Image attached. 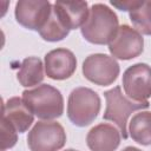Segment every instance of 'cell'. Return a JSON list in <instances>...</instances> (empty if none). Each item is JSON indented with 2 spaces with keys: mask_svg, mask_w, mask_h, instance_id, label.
Masks as SVG:
<instances>
[{
  "mask_svg": "<svg viewBox=\"0 0 151 151\" xmlns=\"http://www.w3.org/2000/svg\"><path fill=\"white\" fill-rule=\"evenodd\" d=\"M22 100L39 119L52 120L64 113V98L60 91L48 84H41L22 92Z\"/></svg>",
  "mask_w": 151,
  "mask_h": 151,
  "instance_id": "cell-2",
  "label": "cell"
},
{
  "mask_svg": "<svg viewBox=\"0 0 151 151\" xmlns=\"http://www.w3.org/2000/svg\"><path fill=\"white\" fill-rule=\"evenodd\" d=\"M113 7H116V8H118V9H120V11H124V12H126V11H132L133 8H136L139 4H140V1H111L110 2Z\"/></svg>",
  "mask_w": 151,
  "mask_h": 151,
  "instance_id": "cell-19",
  "label": "cell"
},
{
  "mask_svg": "<svg viewBox=\"0 0 151 151\" xmlns=\"http://www.w3.org/2000/svg\"><path fill=\"white\" fill-rule=\"evenodd\" d=\"M44 64L37 57H28L22 60L20 70L17 74L19 84L24 87L39 85L44 80Z\"/></svg>",
  "mask_w": 151,
  "mask_h": 151,
  "instance_id": "cell-14",
  "label": "cell"
},
{
  "mask_svg": "<svg viewBox=\"0 0 151 151\" xmlns=\"http://www.w3.org/2000/svg\"><path fill=\"white\" fill-rule=\"evenodd\" d=\"M100 111V97L88 87H76L68 96L67 117L76 126L84 127L94 122Z\"/></svg>",
  "mask_w": 151,
  "mask_h": 151,
  "instance_id": "cell-4",
  "label": "cell"
},
{
  "mask_svg": "<svg viewBox=\"0 0 151 151\" xmlns=\"http://www.w3.org/2000/svg\"><path fill=\"white\" fill-rule=\"evenodd\" d=\"M77 68V59L67 48H55L45 55V73L53 80L70 78Z\"/></svg>",
  "mask_w": 151,
  "mask_h": 151,
  "instance_id": "cell-10",
  "label": "cell"
},
{
  "mask_svg": "<svg viewBox=\"0 0 151 151\" xmlns=\"http://www.w3.org/2000/svg\"><path fill=\"white\" fill-rule=\"evenodd\" d=\"M52 8L61 24L70 31L81 27L90 11L86 1H55Z\"/></svg>",
  "mask_w": 151,
  "mask_h": 151,
  "instance_id": "cell-12",
  "label": "cell"
},
{
  "mask_svg": "<svg viewBox=\"0 0 151 151\" xmlns=\"http://www.w3.org/2000/svg\"><path fill=\"white\" fill-rule=\"evenodd\" d=\"M130 137L140 145H151V112L140 111L129 123Z\"/></svg>",
  "mask_w": 151,
  "mask_h": 151,
  "instance_id": "cell-15",
  "label": "cell"
},
{
  "mask_svg": "<svg viewBox=\"0 0 151 151\" xmlns=\"http://www.w3.org/2000/svg\"><path fill=\"white\" fill-rule=\"evenodd\" d=\"M1 118L7 120L19 133H24L31 127L34 120V114L26 106L22 98L12 97L2 105Z\"/></svg>",
  "mask_w": 151,
  "mask_h": 151,
  "instance_id": "cell-13",
  "label": "cell"
},
{
  "mask_svg": "<svg viewBox=\"0 0 151 151\" xmlns=\"http://www.w3.org/2000/svg\"><path fill=\"white\" fill-rule=\"evenodd\" d=\"M122 151H142V150H139L138 147H134V146H126Z\"/></svg>",
  "mask_w": 151,
  "mask_h": 151,
  "instance_id": "cell-20",
  "label": "cell"
},
{
  "mask_svg": "<svg viewBox=\"0 0 151 151\" xmlns=\"http://www.w3.org/2000/svg\"><path fill=\"white\" fill-rule=\"evenodd\" d=\"M68 33H70V29H67L61 24V21L58 19V17L55 15V13L53 12V8H52L50 19L44 25V27L39 31L40 37L46 41L54 42V41H60V40L65 39L68 35Z\"/></svg>",
  "mask_w": 151,
  "mask_h": 151,
  "instance_id": "cell-17",
  "label": "cell"
},
{
  "mask_svg": "<svg viewBox=\"0 0 151 151\" xmlns=\"http://www.w3.org/2000/svg\"><path fill=\"white\" fill-rule=\"evenodd\" d=\"M104 97L106 100V109L103 118L105 120L113 122L119 129L122 137L127 138V120L129 117L139 110H145L150 106L149 101H134L129 97L124 96L120 86H114L113 88L105 91Z\"/></svg>",
  "mask_w": 151,
  "mask_h": 151,
  "instance_id": "cell-3",
  "label": "cell"
},
{
  "mask_svg": "<svg viewBox=\"0 0 151 151\" xmlns=\"http://www.w3.org/2000/svg\"><path fill=\"white\" fill-rule=\"evenodd\" d=\"M130 20L140 34L151 35V1H140V4L130 11Z\"/></svg>",
  "mask_w": 151,
  "mask_h": 151,
  "instance_id": "cell-16",
  "label": "cell"
},
{
  "mask_svg": "<svg viewBox=\"0 0 151 151\" xmlns=\"http://www.w3.org/2000/svg\"><path fill=\"white\" fill-rule=\"evenodd\" d=\"M65 151H78V150H74V149H66Z\"/></svg>",
  "mask_w": 151,
  "mask_h": 151,
  "instance_id": "cell-21",
  "label": "cell"
},
{
  "mask_svg": "<svg viewBox=\"0 0 151 151\" xmlns=\"http://www.w3.org/2000/svg\"><path fill=\"white\" fill-rule=\"evenodd\" d=\"M119 28L117 14L104 4H94L88 11L84 25L80 27L81 35L86 41L96 45H109Z\"/></svg>",
  "mask_w": 151,
  "mask_h": 151,
  "instance_id": "cell-1",
  "label": "cell"
},
{
  "mask_svg": "<svg viewBox=\"0 0 151 151\" xmlns=\"http://www.w3.org/2000/svg\"><path fill=\"white\" fill-rule=\"evenodd\" d=\"M18 140V131L4 118H1V150L13 147Z\"/></svg>",
  "mask_w": 151,
  "mask_h": 151,
  "instance_id": "cell-18",
  "label": "cell"
},
{
  "mask_svg": "<svg viewBox=\"0 0 151 151\" xmlns=\"http://www.w3.org/2000/svg\"><path fill=\"white\" fill-rule=\"evenodd\" d=\"M66 143L64 127L53 120L35 123L27 136V145L31 151H58Z\"/></svg>",
  "mask_w": 151,
  "mask_h": 151,
  "instance_id": "cell-5",
  "label": "cell"
},
{
  "mask_svg": "<svg viewBox=\"0 0 151 151\" xmlns=\"http://www.w3.org/2000/svg\"><path fill=\"white\" fill-rule=\"evenodd\" d=\"M120 139L119 129L112 124L100 123L88 131L86 144L91 151H114L119 146Z\"/></svg>",
  "mask_w": 151,
  "mask_h": 151,
  "instance_id": "cell-11",
  "label": "cell"
},
{
  "mask_svg": "<svg viewBox=\"0 0 151 151\" xmlns=\"http://www.w3.org/2000/svg\"><path fill=\"white\" fill-rule=\"evenodd\" d=\"M119 64L113 57L104 53H94L86 57L83 63L84 77L99 86L113 84L119 76Z\"/></svg>",
  "mask_w": 151,
  "mask_h": 151,
  "instance_id": "cell-6",
  "label": "cell"
},
{
  "mask_svg": "<svg viewBox=\"0 0 151 151\" xmlns=\"http://www.w3.org/2000/svg\"><path fill=\"white\" fill-rule=\"evenodd\" d=\"M51 2L44 0H19L15 4V20L25 28L40 31L52 13Z\"/></svg>",
  "mask_w": 151,
  "mask_h": 151,
  "instance_id": "cell-8",
  "label": "cell"
},
{
  "mask_svg": "<svg viewBox=\"0 0 151 151\" xmlns=\"http://www.w3.org/2000/svg\"><path fill=\"white\" fill-rule=\"evenodd\" d=\"M143 50V35L129 25L119 26L116 35L109 42V51L114 59L130 60L142 54Z\"/></svg>",
  "mask_w": 151,
  "mask_h": 151,
  "instance_id": "cell-9",
  "label": "cell"
},
{
  "mask_svg": "<svg viewBox=\"0 0 151 151\" xmlns=\"http://www.w3.org/2000/svg\"><path fill=\"white\" fill-rule=\"evenodd\" d=\"M122 84L126 97L134 101H147L151 97V66L138 63L127 67Z\"/></svg>",
  "mask_w": 151,
  "mask_h": 151,
  "instance_id": "cell-7",
  "label": "cell"
}]
</instances>
